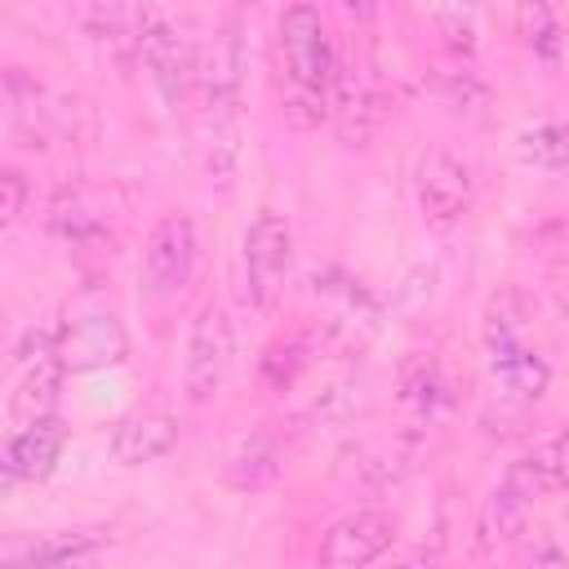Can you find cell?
Segmentation results:
<instances>
[{
    "label": "cell",
    "mask_w": 569,
    "mask_h": 569,
    "mask_svg": "<svg viewBox=\"0 0 569 569\" xmlns=\"http://www.w3.org/2000/svg\"><path fill=\"white\" fill-rule=\"evenodd\" d=\"M58 356H62L67 373L111 369L129 356V333H124L120 316L98 293H84L67 307V320L58 325Z\"/></svg>",
    "instance_id": "6da1fadb"
},
{
    "label": "cell",
    "mask_w": 569,
    "mask_h": 569,
    "mask_svg": "<svg viewBox=\"0 0 569 569\" xmlns=\"http://www.w3.org/2000/svg\"><path fill=\"white\" fill-rule=\"evenodd\" d=\"M280 53H284V71L293 89L307 98H325L329 76H333V49H329V31L316 4H289L280 13Z\"/></svg>",
    "instance_id": "7a4b0ae2"
},
{
    "label": "cell",
    "mask_w": 569,
    "mask_h": 569,
    "mask_svg": "<svg viewBox=\"0 0 569 569\" xmlns=\"http://www.w3.org/2000/svg\"><path fill=\"white\" fill-rule=\"evenodd\" d=\"M236 360V325L227 316V307L209 302L200 307L196 325H191V342H187V369H182V387L191 405H204L222 391L227 373Z\"/></svg>",
    "instance_id": "3957f363"
},
{
    "label": "cell",
    "mask_w": 569,
    "mask_h": 569,
    "mask_svg": "<svg viewBox=\"0 0 569 569\" xmlns=\"http://www.w3.org/2000/svg\"><path fill=\"white\" fill-rule=\"evenodd\" d=\"M289 262H293V236H289V222L271 209H262L249 231H244V280H249V298L271 311L280 289H284V276H289Z\"/></svg>",
    "instance_id": "277c9868"
},
{
    "label": "cell",
    "mask_w": 569,
    "mask_h": 569,
    "mask_svg": "<svg viewBox=\"0 0 569 569\" xmlns=\"http://www.w3.org/2000/svg\"><path fill=\"white\" fill-rule=\"evenodd\" d=\"M325 102H329V120L338 129V138L347 147H365L382 120V107H378V93H373V80L360 62L351 58H333V76H329V89H325Z\"/></svg>",
    "instance_id": "5b68a950"
},
{
    "label": "cell",
    "mask_w": 569,
    "mask_h": 569,
    "mask_svg": "<svg viewBox=\"0 0 569 569\" xmlns=\"http://www.w3.org/2000/svg\"><path fill=\"white\" fill-rule=\"evenodd\" d=\"M196 271V227L191 218L182 213H169L151 227L147 236V249H142V276H147V289L156 298H173L187 289Z\"/></svg>",
    "instance_id": "8992f818"
},
{
    "label": "cell",
    "mask_w": 569,
    "mask_h": 569,
    "mask_svg": "<svg viewBox=\"0 0 569 569\" xmlns=\"http://www.w3.org/2000/svg\"><path fill=\"white\" fill-rule=\"evenodd\" d=\"M129 22H133V44L142 53V62L151 67L156 84L164 89V98H182L187 89V76H191V62H187V49L178 40V31L160 18V9L151 0H133L129 4Z\"/></svg>",
    "instance_id": "52a82bcc"
},
{
    "label": "cell",
    "mask_w": 569,
    "mask_h": 569,
    "mask_svg": "<svg viewBox=\"0 0 569 569\" xmlns=\"http://www.w3.org/2000/svg\"><path fill=\"white\" fill-rule=\"evenodd\" d=\"M418 209L431 227H458L471 213V169L449 151H431L418 169Z\"/></svg>",
    "instance_id": "ba28073f"
},
{
    "label": "cell",
    "mask_w": 569,
    "mask_h": 569,
    "mask_svg": "<svg viewBox=\"0 0 569 569\" xmlns=\"http://www.w3.org/2000/svg\"><path fill=\"white\" fill-rule=\"evenodd\" d=\"M396 538V520L387 511H373V507H360L351 516H342L325 542H320V560L325 565H369L378 560Z\"/></svg>",
    "instance_id": "9c48e42d"
},
{
    "label": "cell",
    "mask_w": 569,
    "mask_h": 569,
    "mask_svg": "<svg viewBox=\"0 0 569 569\" xmlns=\"http://www.w3.org/2000/svg\"><path fill=\"white\" fill-rule=\"evenodd\" d=\"M178 445V422L160 409H133L124 413L111 436H107V453L120 462V467H142V462H156L164 453H173Z\"/></svg>",
    "instance_id": "30bf717a"
},
{
    "label": "cell",
    "mask_w": 569,
    "mask_h": 569,
    "mask_svg": "<svg viewBox=\"0 0 569 569\" xmlns=\"http://www.w3.org/2000/svg\"><path fill=\"white\" fill-rule=\"evenodd\" d=\"M485 351H489V373H493V382L502 387V396L533 405V400L547 391L551 369H547V360H542L525 338L485 342Z\"/></svg>",
    "instance_id": "8fae6325"
},
{
    "label": "cell",
    "mask_w": 569,
    "mask_h": 569,
    "mask_svg": "<svg viewBox=\"0 0 569 569\" xmlns=\"http://www.w3.org/2000/svg\"><path fill=\"white\" fill-rule=\"evenodd\" d=\"M62 445H67V431H62V422L53 413L36 418V422H22V431H13L9 445H4L9 480H44L58 467Z\"/></svg>",
    "instance_id": "7c38bea8"
},
{
    "label": "cell",
    "mask_w": 569,
    "mask_h": 569,
    "mask_svg": "<svg viewBox=\"0 0 569 569\" xmlns=\"http://www.w3.org/2000/svg\"><path fill=\"white\" fill-rule=\"evenodd\" d=\"M511 480L533 498V493H560L569 489V427L547 436L542 445H533L516 467Z\"/></svg>",
    "instance_id": "4fadbf2b"
},
{
    "label": "cell",
    "mask_w": 569,
    "mask_h": 569,
    "mask_svg": "<svg viewBox=\"0 0 569 569\" xmlns=\"http://www.w3.org/2000/svg\"><path fill=\"white\" fill-rule=\"evenodd\" d=\"M62 373H67V365H62L58 351H53V356H36V365L22 373V382H18L13 396H9V413H13L18 422L49 418L53 405H58V391H62Z\"/></svg>",
    "instance_id": "5bb4252c"
},
{
    "label": "cell",
    "mask_w": 569,
    "mask_h": 569,
    "mask_svg": "<svg viewBox=\"0 0 569 569\" xmlns=\"http://www.w3.org/2000/svg\"><path fill=\"white\" fill-rule=\"evenodd\" d=\"M529 525V493L507 476V485H498L480 511V542L485 547H507L525 533Z\"/></svg>",
    "instance_id": "9a60e30c"
},
{
    "label": "cell",
    "mask_w": 569,
    "mask_h": 569,
    "mask_svg": "<svg viewBox=\"0 0 569 569\" xmlns=\"http://www.w3.org/2000/svg\"><path fill=\"white\" fill-rule=\"evenodd\" d=\"M276 471H280V449L267 431H253L227 462V480L236 489H262L267 480H276Z\"/></svg>",
    "instance_id": "2e32d148"
},
{
    "label": "cell",
    "mask_w": 569,
    "mask_h": 569,
    "mask_svg": "<svg viewBox=\"0 0 569 569\" xmlns=\"http://www.w3.org/2000/svg\"><path fill=\"white\" fill-rule=\"evenodd\" d=\"M516 36L538 58H556L560 53V27L551 13V0H516Z\"/></svg>",
    "instance_id": "e0dca14e"
},
{
    "label": "cell",
    "mask_w": 569,
    "mask_h": 569,
    "mask_svg": "<svg viewBox=\"0 0 569 569\" xmlns=\"http://www.w3.org/2000/svg\"><path fill=\"white\" fill-rule=\"evenodd\" d=\"M405 409H413L422 422H436L449 409V387L440 378L436 365H418L413 373H405V391H400Z\"/></svg>",
    "instance_id": "ac0fdd59"
},
{
    "label": "cell",
    "mask_w": 569,
    "mask_h": 569,
    "mask_svg": "<svg viewBox=\"0 0 569 569\" xmlns=\"http://www.w3.org/2000/svg\"><path fill=\"white\" fill-rule=\"evenodd\" d=\"M520 156L542 169H569V124H533L520 133Z\"/></svg>",
    "instance_id": "d6986e66"
},
{
    "label": "cell",
    "mask_w": 569,
    "mask_h": 569,
    "mask_svg": "<svg viewBox=\"0 0 569 569\" xmlns=\"http://www.w3.org/2000/svg\"><path fill=\"white\" fill-rule=\"evenodd\" d=\"M98 542H102L98 533H58V538H49V542H36V547L27 551V560H31V565H62V560L89 556Z\"/></svg>",
    "instance_id": "ffe728a7"
},
{
    "label": "cell",
    "mask_w": 569,
    "mask_h": 569,
    "mask_svg": "<svg viewBox=\"0 0 569 569\" xmlns=\"http://www.w3.org/2000/svg\"><path fill=\"white\" fill-rule=\"evenodd\" d=\"M22 200H27L22 173H18V169H4V173H0V218L13 222V218L22 213Z\"/></svg>",
    "instance_id": "44dd1931"
},
{
    "label": "cell",
    "mask_w": 569,
    "mask_h": 569,
    "mask_svg": "<svg viewBox=\"0 0 569 569\" xmlns=\"http://www.w3.org/2000/svg\"><path fill=\"white\" fill-rule=\"evenodd\" d=\"M347 13H356V18H373L378 13V0H338Z\"/></svg>",
    "instance_id": "7402d4cb"
},
{
    "label": "cell",
    "mask_w": 569,
    "mask_h": 569,
    "mask_svg": "<svg viewBox=\"0 0 569 569\" xmlns=\"http://www.w3.org/2000/svg\"><path fill=\"white\" fill-rule=\"evenodd\" d=\"M525 560H565L556 547H533V551H525Z\"/></svg>",
    "instance_id": "603a6c76"
}]
</instances>
